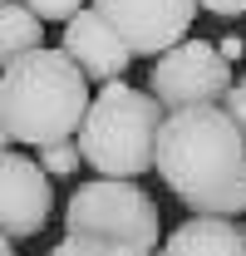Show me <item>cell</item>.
Here are the masks:
<instances>
[{"label": "cell", "instance_id": "cell-1", "mask_svg": "<svg viewBox=\"0 0 246 256\" xmlns=\"http://www.w3.org/2000/svg\"><path fill=\"white\" fill-rule=\"evenodd\" d=\"M158 178L192 212L236 217L246 207V128L226 104L168 108L158 133Z\"/></svg>", "mask_w": 246, "mask_h": 256}, {"label": "cell", "instance_id": "cell-2", "mask_svg": "<svg viewBox=\"0 0 246 256\" xmlns=\"http://www.w3.org/2000/svg\"><path fill=\"white\" fill-rule=\"evenodd\" d=\"M89 74L60 50H30L0 74V143L5 148H44L60 138H79L89 114Z\"/></svg>", "mask_w": 246, "mask_h": 256}, {"label": "cell", "instance_id": "cell-3", "mask_svg": "<svg viewBox=\"0 0 246 256\" xmlns=\"http://www.w3.org/2000/svg\"><path fill=\"white\" fill-rule=\"evenodd\" d=\"M162 98L153 89H128L123 79H108L94 94L79 143L98 178H143L158 168V133H162Z\"/></svg>", "mask_w": 246, "mask_h": 256}, {"label": "cell", "instance_id": "cell-4", "mask_svg": "<svg viewBox=\"0 0 246 256\" xmlns=\"http://www.w3.org/2000/svg\"><path fill=\"white\" fill-rule=\"evenodd\" d=\"M64 232L104 242V246H133V252L153 256L162 226H158L153 197L138 188L133 178H94V182H84L69 197Z\"/></svg>", "mask_w": 246, "mask_h": 256}, {"label": "cell", "instance_id": "cell-5", "mask_svg": "<svg viewBox=\"0 0 246 256\" xmlns=\"http://www.w3.org/2000/svg\"><path fill=\"white\" fill-rule=\"evenodd\" d=\"M236 84L232 60L216 50L212 40H182L172 50H162L153 60L148 89L162 98V108H192V104H222L226 89Z\"/></svg>", "mask_w": 246, "mask_h": 256}, {"label": "cell", "instance_id": "cell-6", "mask_svg": "<svg viewBox=\"0 0 246 256\" xmlns=\"http://www.w3.org/2000/svg\"><path fill=\"white\" fill-rule=\"evenodd\" d=\"M94 10L123 34L138 60H158L162 50L187 40L202 0H94Z\"/></svg>", "mask_w": 246, "mask_h": 256}, {"label": "cell", "instance_id": "cell-7", "mask_svg": "<svg viewBox=\"0 0 246 256\" xmlns=\"http://www.w3.org/2000/svg\"><path fill=\"white\" fill-rule=\"evenodd\" d=\"M0 217H5V236L20 242V236H40L50 222V207H54V188H50V172L44 162L25 158L15 148L0 153Z\"/></svg>", "mask_w": 246, "mask_h": 256}, {"label": "cell", "instance_id": "cell-8", "mask_svg": "<svg viewBox=\"0 0 246 256\" xmlns=\"http://www.w3.org/2000/svg\"><path fill=\"white\" fill-rule=\"evenodd\" d=\"M64 54L79 64L84 74H89L94 84H108V79H123L128 74V64L138 60L128 44H123V34L94 10L84 5L69 25H64Z\"/></svg>", "mask_w": 246, "mask_h": 256}, {"label": "cell", "instance_id": "cell-9", "mask_svg": "<svg viewBox=\"0 0 246 256\" xmlns=\"http://www.w3.org/2000/svg\"><path fill=\"white\" fill-rule=\"evenodd\" d=\"M168 256H246V226L216 212H192L172 236H168Z\"/></svg>", "mask_w": 246, "mask_h": 256}, {"label": "cell", "instance_id": "cell-10", "mask_svg": "<svg viewBox=\"0 0 246 256\" xmlns=\"http://www.w3.org/2000/svg\"><path fill=\"white\" fill-rule=\"evenodd\" d=\"M40 40H44V20L25 0H5L0 5V60L10 64L20 54H30V50H40Z\"/></svg>", "mask_w": 246, "mask_h": 256}, {"label": "cell", "instance_id": "cell-11", "mask_svg": "<svg viewBox=\"0 0 246 256\" xmlns=\"http://www.w3.org/2000/svg\"><path fill=\"white\" fill-rule=\"evenodd\" d=\"M40 162H44V172H50V178H74L79 168H89V158H84V143H79V138L44 143V148H40Z\"/></svg>", "mask_w": 246, "mask_h": 256}, {"label": "cell", "instance_id": "cell-12", "mask_svg": "<svg viewBox=\"0 0 246 256\" xmlns=\"http://www.w3.org/2000/svg\"><path fill=\"white\" fill-rule=\"evenodd\" d=\"M50 256H143L133 252V246H104V242H89V236H69L64 232V242L54 246Z\"/></svg>", "mask_w": 246, "mask_h": 256}, {"label": "cell", "instance_id": "cell-13", "mask_svg": "<svg viewBox=\"0 0 246 256\" xmlns=\"http://www.w3.org/2000/svg\"><path fill=\"white\" fill-rule=\"evenodd\" d=\"M25 5H30L40 20H60V25H69V20H74L84 5H94V0H25Z\"/></svg>", "mask_w": 246, "mask_h": 256}, {"label": "cell", "instance_id": "cell-14", "mask_svg": "<svg viewBox=\"0 0 246 256\" xmlns=\"http://www.w3.org/2000/svg\"><path fill=\"white\" fill-rule=\"evenodd\" d=\"M222 104H226V114H232V118L246 128V74L232 84V89H226V98H222Z\"/></svg>", "mask_w": 246, "mask_h": 256}, {"label": "cell", "instance_id": "cell-15", "mask_svg": "<svg viewBox=\"0 0 246 256\" xmlns=\"http://www.w3.org/2000/svg\"><path fill=\"white\" fill-rule=\"evenodd\" d=\"M202 10L216 20H232V15H246V0H202Z\"/></svg>", "mask_w": 246, "mask_h": 256}, {"label": "cell", "instance_id": "cell-16", "mask_svg": "<svg viewBox=\"0 0 246 256\" xmlns=\"http://www.w3.org/2000/svg\"><path fill=\"white\" fill-rule=\"evenodd\" d=\"M216 50H222V54H226V60L236 64L246 54V44H242V34H226V40H216Z\"/></svg>", "mask_w": 246, "mask_h": 256}, {"label": "cell", "instance_id": "cell-17", "mask_svg": "<svg viewBox=\"0 0 246 256\" xmlns=\"http://www.w3.org/2000/svg\"><path fill=\"white\" fill-rule=\"evenodd\" d=\"M5 256H20V252H15V246H10V252H5Z\"/></svg>", "mask_w": 246, "mask_h": 256}, {"label": "cell", "instance_id": "cell-18", "mask_svg": "<svg viewBox=\"0 0 246 256\" xmlns=\"http://www.w3.org/2000/svg\"><path fill=\"white\" fill-rule=\"evenodd\" d=\"M153 256H168V252H162V246H158V252H153Z\"/></svg>", "mask_w": 246, "mask_h": 256}]
</instances>
